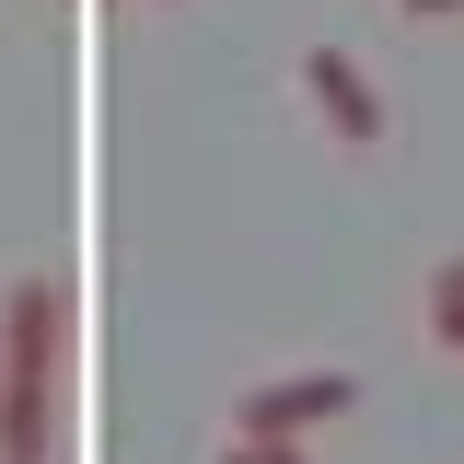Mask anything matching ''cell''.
<instances>
[{
	"label": "cell",
	"mask_w": 464,
	"mask_h": 464,
	"mask_svg": "<svg viewBox=\"0 0 464 464\" xmlns=\"http://www.w3.org/2000/svg\"><path fill=\"white\" fill-rule=\"evenodd\" d=\"M58 348H70V279H12V314H0V464H47Z\"/></svg>",
	"instance_id": "6da1fadb"
},
{
	"label": "cell",
	"mask_w": 464,
	"mask_h": 464,
	"mask_svg": "<svg viewBox=\"0 0 464 464\" xmlns=\"http://www.w3.org/2000/svg\"><path fill=\"white\" fill-rule=\"evenodd\" d=\"M302 93H314V116L337 128L348 151H372V140H383V93H372V70H360L348 47H302Z\"/></svg>",
	"instance_id": "7a4b0ae2"
},
{
	"label": "cell",
	"mask_w": 464,
	"mask_h": 464,
	"mask_svg": "<svg viewBox=\"0 0 464 464\" xmlns=\"http://www.w3.org/2000/svg\"><path fill=\"white\" fill-rule=\"evenodd\" d=\"M348 406H360V372H279V383L244 395L232 430H279V441H302L314 418H348Z\"/></svg>",
	"instance_id": "3957f363"
},
{
	"label": "cell",
	"mask_w": 464,
	"mask_h": 464,
	"mask_svg": "<svg viewBox=\"0 0 464 464\" xmlns=\"http://www.w3.org/2000/svg\"><path fill=\"white\" fill-rule=\"evenodd\" d=\"M430 337L464 348V256H441V267H430Z\"/></svg>",
	"instance_id": "277c9868"
},
{
	"label": "cell",
	"mask_w": 464,
	"mask_h": 464,
	"mask_svg": "<svg viewBox=\"0 0 464 464\" xmlns=\"http://www.w3.org/2000/svg\"><path fill=\"white\" fill-rule=\"evenodd\" d=\"M221 464H302V441H279V430H232Z\"/></svg>",
	"instance_id": "5b68a950"
},
{
	"label": "cell",
	"mask_w": 464,
	"mask_h": 464,
	"mask_svg": "<svg viewBox=\"0 0 464 464\" xmlns=\"http://www.w3.org/2000/svg\"><path fill=\"white\" fill-rule=\"evenodd\" d=\"M395 12L406 24H441V12H464V0H395Z\"/></svg>",
	"instance_id": "8992f818"
}]
</instances>
